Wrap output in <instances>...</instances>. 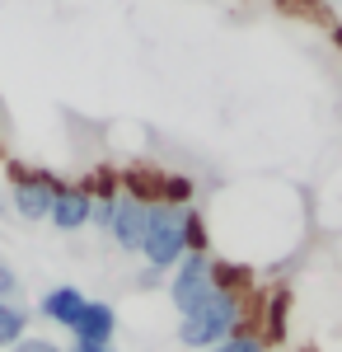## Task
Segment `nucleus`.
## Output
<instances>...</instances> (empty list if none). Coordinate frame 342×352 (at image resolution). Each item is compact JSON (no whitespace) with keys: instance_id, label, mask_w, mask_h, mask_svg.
Masks as SVG:
<instances>
[{"instance_id":"2","label":"nucleus","mask_w":342,"mask_h":352,"mask_svg":"<svg viewBox=\"0 0 342 352\" xmlns=\"http://www.w3.org/2000/svg\"><path fill=\"white\" fill-rule=\"evenodd\" d=\"M187 212L174 202H150L146 207V235H141V258L155 272H174L187 254Z\"/></svg>"},{"instance_id":"12","label":"nucleus","mask_w":342,"mask_h":352,"mask_svg":"<svg viewBox=\"0 0 342 352\" xmlns=\"http://www.w3.org/2000/svg\"><path fill=\"white\" fill-rule=\"evenodd\" d=\"M19 292H24L19 272L10 268V263H0V300H19Z\"/></svg>"},{"instance_id":"8","label":"nucleus","mask_w":342,"mask_h":352,"mask_svg":"<svg viewBox=\"0 0 342 352\" xmlns=\"http://www.w3.org/2000/svg\"><path fill=\"white\" fill-rule=\"evenodd\" d=\"M84 292L80 287H47L43 292V300H38V315L47 320V324H56V329H66L71 333V324L80 320V310H84Z\"/></svg>"},{"instance_id":"1","label":"nucleus","mask_w":342,"mask_h":352,"mask_svg":"<svg viewBox=\"0 0 342 352\" xmlns=\"http://www.w3.org/2000/svg\"><path fill=\"white\" fill-rule=\"evenodd\" d=\"M244 272L235 263H220L216 258V287L197 300L187 315H179V343L192 352H207L216 343H225L230 333L244 329L249 320V300H244Z\"/></svg>"},{"instance_id":"9","label":"nucleus","mask_w":342,"mask_h":352,"mask_svg":"<svg viewBox=\"0 0 342 352\" xmlns=\"http://www.w3.org/2000/svg\"><path fill=\"white\" fill-rule=\"evenodd\" d=\"M33 324V310L24 300H0V352H10Z\"/></svg>"},{"instance_id":"6","label":"nucleus","mask_w":342,"mask_h":352,"mask_svg":"<svg viewBox=\"0 0 342 352\" xmlns=\"http://www.w3.org/2000/svg\"><path fill=\"white\" fill-rule=\"evenodd\" d=\"M89 207H94L89 184H61V188H56V197H52L47 221H52L61 235H76V230H84V226H89Z\"/></svg>"},{"instance_id":"3","label":"nucleus","mask_w":342,"mask_h":352,"mask_svg":"<svg viewBox=\"0 0 342 352\" xmlns=\"http://www.w3.org/2000/svg\"><path fill=\"white\" fill-rule=\"evenodd\" d=\"M56 188H61V179L47 174V169H10L5 202H10V212L19 221H47Z\"/></svg>"},{"instance_id":"7","label":"nucleus","mask_w":342,"mask_h":352,"mask_svg":"<svg viewBox=\"0 0 342 352\" xmlns=\"http://www.w3.org/2000/svg\"><path fill=\"white\" fill-rule=\"evenodd\" d=\"M113 333H117V310L108 300H84L80 320L71 324V338L76 343H113Z\"/></svg>"},{"instance_id":"10","label":"nucleus","mask_w":342,"mask_h":352,"mask_svg":"<svg viewBox=\"0 0 342 352\" xmlns=\"http://www.w3.org/2000/svg\"><path fill=\"white\" fill-rule=\"evenodd\" d=\"M207 352H267V338H263V333L239 329V333H230L225 343H216V348H207Z\"/></svg>"},{"instance_id":"13","label":"nucleus","mask_w":342,"mask_h":352,"mask_svg":"<svg viewBox=\"0 0 342 352\" xmlns=\"http://www.w3.org/2000/svg\"><path fill=\"white\" fill-rule=\"evenodd\" d=\"M136 287H141V292H155V287H164V272L141 268V272H136Z\"/></svg>"},{"instance_id":"11","label":"nucleus","mask_w":342,"mask_h":352,"mask_svg":"<svg viewBox=\"0 0 342 352\" xmlns=\"http://www.w3.org/2000/svg\"><path fill=\"white\" fill-rule=\"evenodd\" d=\"M10 352H66V348H61L56 338H43V333H24Z\"/></svg>"},{"instance_id":"4","label":"nucleus","mask_w":342,"mask_h":352,"mask_svg":"<svg viewBox=\"0 0 342 352\" xmlns=\"http://www.w3.org/2000/svg\"><path fill=\"white\" fill-rule=\"evenodd\" d=\"M211 287H216V258L211 254H183L179 268L169 272V300H174L179 315H187Z\"/></svg>"},{"instance_id":"5","label":"nucleus","mask_w":342,"mask_h":352,"mask_svg":"<svg viewBox=\"0 0 342 352\" xmlns=\"http://www.w3.org/2000/svg\"><path fill=\"white\" fill-rule=\"evenodd\" d=\"M146 197L136 188L117 192V207H113V221H108V240L117 244L122 254H141V235H146Z\"/></svg>"},{"instance_id":"14","label":"nucleus","mask_w":342,"mask_h":352,"mask_svg":"<svg viewBox=\"0 0 342 352\" xmlns=\"http://www.w3.org/2000/svg\"><path fill=\"white\" fill-rule=\"evenodd\" d=\"M66 352H117L113 343H71Z\"/></svg>"}]
</instances>
